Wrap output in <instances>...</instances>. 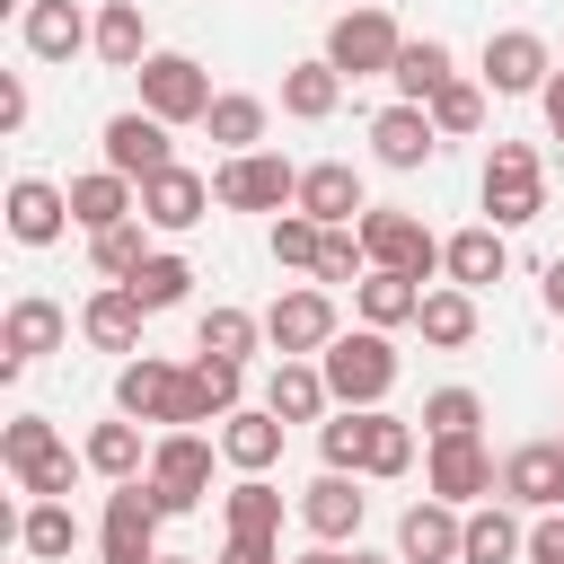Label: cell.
I'll list each match as a JSON object with an SVG mask.
<instances>
[{
    "label": "cell",
    "instance_id": "6da1fadb",
    "mask_svg": "<svg viewBox=\"0 0 564 564\" xmlns=\"http://www.w3.org/2000/svg\"><path fill=\"white\" fill-rule=\"evenodd\" d=\"M317 370H326V388H335V405H388V388H397V344H388V326H352V335H335L326 352H317Z\"/></svg>",
    "mask_w": 564,
    "mask_h": 564
},
{
    "label": "cell",
    "instance_id": "7a4b0ae2",
    "mask_svg": "<svg viewBox=\"0 0 564 564\" xmlns=\"http://www.w3.org/2000/svg\"><path fill=\"white\" fill-rule=\"evenodd\" d=\"M115 414L159 423V432H203V423H194V379H185L176 361H159V352H132V361L115 370Z\"/></svg>",
    "mask_w": 564,
    "mask_h": 564
},
{
    "label": "cell",
    "instance_id": "3957f363",
    "mask_svg": "<svg viewBox=\"0 0 564 564\" xmlns=\"http://www.w3.org/2000/svg\"><path fill=\"white\" fill-rule=\"evenodd\" d=\"M476 194H485V220H494V229H529V220L546 212V167H538V150H529V141H494Z\"/></svg>",
    "mask_w": 564,
    "mask_h": 564
},
{
    "label": "cell",
    "instance_id": "277c9868",
    "mask_svg": "<svg viewBox=\"0 0 564 564\" xmlns=\"http://www.w3.org/2000/svg\"><path fill=\"white\" fill-rule=\"evenodd\" d=\"M397 53H405V26H397L379 0H361V9H344V18L326 26V62H335L344 79H388Z\"/></svg>",
    "mask_w": 564,
    "mask_h": 564
},
{
    "label": "cell",
    "instance_id": "5b68a950",
    "mask_svg": "<svg viewBox=\"0 0 564 564\" xmlns=\"http://www.w3.org/2000/svg\"><path fill=\"white\" fill-rule=\"evenodd\" d=\"M212 203L220 212H291L300 203V167L282 150H238L212 167Z\"/></svg>",
    "mask_w": 564,
    "mask_h": 564
},
{
    "label": "cell",
    "instance_id": "8992f818",
    "mask_svg": "<svg viewBox=\"0 0 564 564\" xmlns=\"http://www.w3.org/2000/svg\"><path fill=\"white\" fill-rule=\"evenodd\" d=\"M212 449H220V441H203V432H159V441H150L141 485H150V502H159L167 520L194 511V502L212 494Z\"/></svg>",
    "mask_w": 564,
    "mask_h": 564
},
{
    "label": "cell",
    "instance_id": "52a82bcc",
    "mask_svg": "<svg viewBox=\"0 0 564 564\" xmlns=\"http://www.w3.org/2000/svg\"><path fill=\"white\" fill-rule=\"evenodd\" d=\"M159 502H150V485L132 476V485H115L106 494V511H97V564H159Z\"/></svg>",
    "mask_w": 564,
    "mask_h": 564
},
{
    "label": "cell",
    "instance_id": "ba28073f",
    "mask_svg": "<svg viewBox=\"0 0 564 564\" xmlns=\"http://www.w3.org/2000/svg\"><path fill=\"white\" fill-rule=\"evenodd\" d=\"M132 79H141V106H150L159 123H203V115H212V97H220V88H212V70H203L194 53H150Z\"/></svg>",
    "mask_w": 564,
    "mask_h": 564
},
{
    "label": "cell",
    "instance_id": "9c48e42d",
    "mask_svg": "<svg viewBox=\"0 0 564 564\" xmlns=\"http://www.w3.org/2000/svg\"><path fill=\"white\" fill-rule=\"evenodd\" d=\"M361 247H370V264H388V273H414V282L441 273V238H432L414 212H397V203H370V212H361Z\"/></svg>",
    "mask_w": 564,
    "mask_h": 564
},
{
    "label": "cell",
    "instance_id": "30bf717a",
    "mask_svg": "<svg viewBox=\"0 0 564 564\" xmlns=\"http://www.w3.org/2000/svg\"><path fill=\"white\" fill-rule=\"evenodd\" d=\"M502 485V467H494V449L476 441V432H458V441H423V494H441V502H485Z\"/></svg>",
    "mask_w": 564,
    "mask_h": 564
},
{
    "label": "cell",
    "instance_id": "8fae6325",
    "mask_svg": "<svg viewBox=\"0 0 564 564\" xmlns=\"http://www.w3.org/2000/svg\"><path fill=\"white\" fill-rule=\"evenodd\" d=\"M476 79H485L494 97H538V88L555 79V53H546V35H529V26H494Z\"/></svg>",
    "mask_w": 564,
    "mask_h": 564
},
{
    "label": "cell",
    "instance_id": "7c38bea8",
    "mask_svg": "<svg viewBox=\"0 0 564 564\" xmlns=\"http://www.w3.org/2000/svg\"><path fill=\"white\" fill-rule=\"evenodd\" d=\"M344 326H335V300H326V282H291L273 308H264V344L273 352H326Z\"/></svg>",
    "mask_w": 564,
    "mask_h": 564
},
{
    "label": "cell",
    "instance_id": "4fadbf2b",
    "mask_svg": "<svg viewBox=\"0 0 564 564\" xmlns=\"http://www.w3.org/2000/svg\"><path fill=\"white\" fill-rule=\"evenodd\" d=\"M62 344H70V317H62V300H44V291L9 300V317H0V379H18L26 361H44V352H62Z\"/></svg>",
    "mask_w": 564,
    "mask_h": 564
},
{
    "label": "cell",
    "instance_id": "5bb4252c",
    "mask_svg": "<svg viewBox=\"0 0 564 564\" xmlns=\"http://www.w3.org/2000/svg\"><path fill=\"white\" fill-rule=\"evenodd\" d=\"M167 132H176V123H159L150 106H123V115H106V132H97V150H106V167H123V176L141 185V176H159V167H176V150H167Z\"/></svg>",
    "mask_w": 564,
    "mask_h": 564
},
{
    "label": "cell",
    "instance_id": "9a60e30c",
    "mask_svg": "<svg viewBox=\"0 0 564 564\" xmlns=\"http://www.w3.org/2000/svg\"><path fill=\"white\" fill-rule=\"evenodd\" d=\"M0 220H9L18 247H53L62 229H79V220H70V185H53V176H9Z\"/></svg>",
    "mask_w": 564,
    "mask_h": 564
},
{
    "label": "cell",
    "instance_id": "2e32d148",
    "mask_svg": "<svg viewBox=\"0 0 564 564\" xmlns=\"http://www.w3.org/2000/svg\"><path fill=\"white\" fill-rule=\"evenodd\" d=\"M361 511H370V494H361V476H344V467H317V476L300 485V529L326 538V546L361 538Z\"/></svg>",
    "mask_w": 564,
    "mask_h": 564
},
{
    "label": "cell",
    "instance_id": "e0dca14e",
    "mask_svg": "<svg viewBox=\"0 0 564 564\" xmlns=\"http://www.w3.org/2000/svg\"><path fill=\"white\" fill-rule=\"evenodd\" d=\"M18 35H26L35 62H79V53H97V18H88L79 0H26V9H18Z\"/></svg>",
    "mask_w": 564,
    "mask_h": 564
},
{
    "label": "cell",
    "instance_id": "ac0fdd59",
    "mask_svg": "<svg viewBox=\"0 0 564 564\" xmlns=\"http://www.w3.org/2000/svg\"><path fill=\"white\" fill-rule=\"evenodd\" d=\"M432 150H441V123H432V106H379L370 115V159L379 167H397V176H414V167H432Z\"/></svg>",
    "mask_w": 564,
    "mask_h": 564
},
{
    "label": "cell",
    "instance_id": "d6986e66",
    "mask_svg": "<svg viewBox=\"0 0 564 564\" xmlns=\"http://www.w3.org/2000/svg\"><path fill=\"white\" fill-rule=\"evenodd\" d=\"M502 502H520V511H555L564 502V441H520L511 458H502V485H494Z\"/></svg>",
    "mask_w": 564,
    "mask_h": 564
},
{
    "label": "cell",
    "instance_id": "ffe728a7",
    "mask_svg": "<svg viewBox=\"0 0 564 564\" xmlns=\"http://www.w3.org/2000/svg\"><path fill=\"white\" fill-rule=\"evenodd\" d=\"M458 538H467V511L441 502V494L405 502V520H397V555L405 564H458Z\"/></svg>",
    "mask_w": 564,
    "mask_h": 564
},
{
    "label": "cell",
    "instance_id": "44dd1931",
    "mask_svg": "<svg viewBox=\"0 0 564 564\" xmlns=\"http://www.w3.org/2000/svg\"><path fill=\"white\" fill-rule=\"evenodd\" d=\"M203 212H212V176H194V167H159V176H141V220H150V229L185 238Z\"/></svg>",
    "mask_w": 564,
    "mask_h": 564
},
{
    "label": "cell",
    "instance_id": "7402d4cb",
    "mask_svg": "<svg viewBox=\"0 0 564 564\" xmlns=\"http://www.w3.org/2000/svg\"><path fill=\"white\" fill-rule=\"evenodd\" d=\"M264 405H273L282 423H326V405H335V388H326V370H317V352H273V379H264Z\"/></svg>",
    "mask_w": 564,
    "mask_h": 564
},
{
    "label": "cell",
    "instance_id": "603a6c76",
    "mask_svg": "<svg viewBox=\"0 0 564 564\" xmlns=\"http://www.w3.org/2000/svg\"><path fill=\"white\" fill-rule=\"evenodd\" d=\"M529 555V520L520 502H467V538H458V564H520Z\"/></svg>",
    "mask_w": 564,
    "mask_h": 564
},
{
    "label": "cell",
    "instance_id": "cb8c5ba5",
    "mask_svg": "<svg viewBox=\"0 0 564 564\" xmlns=\"http://www.w3.org/2000/svg\"><path fill=\"white\" fill-rule=\"evenodd\" d=\"M70 220L97 238V229H115V220H141V185L123 176V167H88V176H70Z\"/></svg>",
    "mask_w": 564,
    "mask_h": 564
},
{
    "label": "cell",
    "instance_id": "d4e9b609",
    "mask_svg": "<svg viewBox=\"0 0 564 564\" xmlns=\"http://www.w3.org/2000/svg\"><path fill=\"white\" fill-rule=\"evenodd\" d=\"M441 273H449L458 291H485V282H502V273H511V238H502L494 220H476V229L441 238Z\"/></svg>",
    "mask_w": 564,
    "mask_h": 564
},
{
    "label": "cell",
    "instance_id": "484cf974",
    "mask_svg": "<svg viewBox=\"0 0 564 564\" xmlns=\"http://www.w3.org/2000/svg\"><path fill=\"white\" fill-rule=\"evenodd\" d=\"M282 432H291V423H282L273 405H238V414H229L212 441H220V458H229L238 476H264V467L282 458Z\"/></svg>",
    "mask_w": 564,
    "mask_h": 564
},
{
    "label": "cell",
    "instance_id": "4316f807",
    "mask_svg": "<svg viewBox=\"0 0 564 564\" xmlns=\"http://www.w3.org/2000/svg\"><path fill=\"white\" fill-rule=\"evenodd\" d=\"M300 212L326 220V229H352L370 203H361V176H352L344 159H317V167H300Z\"/></svg>",
    "mask_w": 564,
    "mask_h": 564
},
{
    "label": "cell",
    "instance_id": "83f0119b",
    "mask_svg": "<svg viewBox=\"0 0 564 564\" xmlns=\"http://www.w3.org/2000/svg\"><path fill=\"white\" fill-rule=\"evenodd\" d=\"M423 291H432V282L370 264V273L352 282V308H361V326H388V335H397V326H414V317H423Z\"/></svg>",
    "mask_w": 564,
    "mask_h": 564
},
{
    "label": "cell",
    "instance_id": "f1b7e54d",
    "mask_svg": "<svg viewBox=\"0 0 564 564\" xmlns=\"http://www.w3.org/2000/svg\"><path fill=\"white\" fill-rule=\"evenodd\" d=\"M141 317H150V308H141L123 282H106V291H88V308H79V335H88L97 352H123V361H132V352H141Z\"/></svg>",
    "mask_w": 564,
    "mask_h": 564
},
{
    "label": "cell",
    "instance_id": "f546056e",
    "mask_svg": "<svg viewBox=\"0 0 564 564\" xmlns=\"http://www.w3.org/2000/svg\"><path fill=\"white\" fill-rule=\"evenodd\" d=\"M79 458H88V476H106V485H132V476L150 467V441H141V423H132V414H115V423H88Z\"/></svg>",
    "mask_w": 564,
    "mask_h": 564
},
{
    "label": "cell",
    "instance_id": "4dcf8cb0",
    "mask_svg": "<svg viewBox=\"0 0 564 564\" xmlns=\"http://www.w3.org/2000/svg\"><path fill=\"white\" fill-rule=\"evenodd\" d=\"M388 79H397V97H405V106H432V97L458 79V53H449L441 35H405V53H397V70H388Z\"/></svg>",
    "mask_w": 564,
    "mask_h": 564
},
{
    "label": "cell",
    "instance_id": "1f68e13d",
    "mask_svg": "<svg viewBox=\"0 0 564 564\" xmlns=\"http://www.w3.org/2000/svg\"><path fill=\"white\" fill-rule=\"evenodd\" d=\"M185 379H194V423H229L247 405V361H229V352H194Z\"/></svg>",
    "mask_w": 564,
    "mask_h": 564
},
{
    "label": "cell",
    "instance_id": "d6a6232c",
    "mask_svg": "<svg viewBox=\"0 0 564 564\" xmlns=\"http://www.w3.org/2000/svg\"><path fill=\"white\" fill-rule=\"evenodd\" d=\"M18 546H26L35 564H70V555H79V511H70L62 494L26 502V511H18Z\"/></svg>",
    "mask_w": 564,
    "mask_h": 564
},
{
    "label": "cell",
    "instance_id": "836d02e7",
    "mask_svg": "<svg viewBox=\"0 0 564 564\" xmlns=\"http://www.w3.org/2000/svg\"><path fill=\"white\" fill-rule=\"evenodd\" d=\"M159 44H150V18H141V0H106L97 9V62L106 70H141Z\"/></svg>",
    "mask_w": 564,
    "mask_h": 564
},
{
    "label": "cell",
    "instance_id": "e575fe53",
    "mask_svg": "<svg viewBox=\"0 0 564 564\" xmlns=\"http://www.w3.org/2000/svg\"><path fill=\"white\" fill-rule=\"evenodd\" d=\"M335 106H344V70H335L326 53H317V62H291V70H282V115H291V123H326Z\"/></svg>",
    "mask_w": 564,
    "mask_h": 564
},
{
    "label": "cell",
    "instance_id": "d590c367",
    "mask_svg": "<svg viewBox=\"0 0 564 564\" xmlns=\"http://www.w3.org/2000/svg\"><path fill=\"white\" fill-rule=\"evenodd\" d=\"M264 123H273V106L264 97H247V88H220L212 97V115H203V132L238 159V150H264Z\"/></svg>",
    "mask_w": 564,
    "mask_h": 564
},
{
    "label": "cell",
    "instance_id": "8d00e7d4",
    "mask_svg": "<svg viewBox=\"0 0 564 564\" xmlns=\"http://www.w3.org/2000/svg\"><path fill=\"white\" fill-rule=\"evenodd\" d=\"M423 344L432 352H467L476 344V291H458V282H441V291H423Z\"/></svg>",
    "mask_w": 564,
    "mask_h": 564
},
{
    "label": "cell",
    "instance_id": "74e56055",
    "mask_svg": "<svg viewBox=\"0 0 564 564\" xmlns=\"http://www.w3.org/2000/svg\"><path fill=\"white\" fill-rule=\"evenodd\" d=\"M220 529H229V538H282V494H273L264 476H238V485L220 494Z\"/></svg>",
    "mask_w": 564,
    "mask_h": 564
},
{
    "label": "cell",
    "instance_id": "f35d334b",
    "mask_svg": "<svg viewBox=\"0 0 564 564\" xmlns=\"http://www.w3.org/2000/svg\"><path fill=\"white\" fill-rule=\"evenodd\" d=\"M256 344H264V317H247V308H229V300H212L203 326H194V352H229V361H247Z\"/></svg>",
    "mask_w": 564,
    "mask_h": 564
},
{
    "label": "cell",
    "instance_id": "ab89813d",
    "mask_svg": "<svg viewBox=\"0 0 564 564\" xmlns=\"http://www.w3.org/2000/svg\"><path fill=\"white\" fill-rule=\"evenodd\" d=\"M317 458L344 467V476H361V458H370V405H335L317 423Z\"/></svg>",
    "mask_w": 564,
    "mask_h": 564
},
{
    "label": "cell",
    "instance_id": "60d3db41",
    "mask_svg": "<svg viewBox=\"0 0 564 564\" xmlns=\"http://www.w3.org/2000/svg\"><path fill=\"white\" fill-rule=\"evenodd\" d=\"M123 291H132V300H141V308L159 317V308H176V300L194 291V264H185V256H167V247H150V264H141V273H132Z\"/></svg>",
    "mask_w": 564,
    "mask_h": 564
},
{
    "label": "cell",
    "instance_id": "b9f144b4",
    "mask_svg": "<svg viewBox=\"0 0 564 564\" xmlns=\"http://www.w3.org/2000/svg\"><path fill=\"white\" fill-rule=\"evenodd\" d=\"M317 247H326V220H308L300 203L273 212V264L282 273H317Z\"/></svg>",
    "mask_w": 564,
    "mask_h": 564
},
{
    "label": "cell",
    "instance_id": "7bdbcfd3",
    "mask_svg": "<svg viewBox=\"0 0 564 564\" xmlns=\"http://www.w3.org/2000/svg\"><path fill=\"white\" fill-rule=\"evenodd\" d=\"M141 229H150V220H115V229H97V238H88V264H97L106 282H132V273L150 264V247H141Z\"/></svg>",
    "mask_w": 564,
    "mask_h": 564
},
{
    "label": "cell",
    "instance_id": "ee69618b",
    "mask_svg": "<svg viewBox=\"0 0 564 564\" xmlns=\"http://www.w3.org/2000/svg\"><path fill=\"white\" fill-rule=\"evenodd\" d=\"M414 423H423V441H458V432L485 423V397H476V388H432Z\"/></svg>",
    "mask_w": 564,
    "mask_h": 564
},
{
    "label": "cell",
    "instance_id": "f6af8a7d",
    "mask_svg": "<svg viewBox=\"0 0 564 564\" xmlns=\"http://www.w3.org/2000/svg\"><path fill=\"white\" fill-rule=\"evenodd\" d=\"M53 449H62V432H53L44 414H9V423H0V467H9V476H26V467H44Z\"/></svg>",
    "mask_w": 564,
    "mask_h": 564
},
{
    "label": "cell",
    "instance_id": "bcb514c9",
    "mask_svg": "<svg viewBox=\"0 0 564 564\" xmlns=\"http://www.w3.org/2000/svg\"><path fill=\"white\" fill-rule=\"evenodd\" d=\"M405 467H414V423L388 414V405H370V458H361V476H405Z\"/></svg>",
    "mask_w": 564,
    "mask_h": 564
},
{
    "label": "cell",
    "instance_id": "7dc6e473",
    "mask_svg": "<svg viewBox=\"0 0 564 564\" xmlns=\"http://www.w3.org/2000/svg\"><path fill=\"white\" fill-rule=\"evenodd\" d=\"M432 123H441V141H467V132L485 123V79H449V88L432 97Z\"/></svg>",
    "mask_w": 564,
    "mask_h": 564
},
{
    "label": "cell",
    "instance_id": "c3c4849f",
    "mask_svg": "<svg viewBox=\"0 0 564 564\" xmlns=\"http://www.w3.org/2000/svg\"><path fill=\"white\" fill-rule=\"evenodd\" d=\"M361 273H370L361 220H352V229H326V247H317V273H308V282H326V291H335V282H361Z\"/></svg>",
    "mask_w": 564,
    "mask_h": 564
},
{
    "label": "cell",
    "instance_id": "681fc988",
    "mask_svg": "<svg viewBox=\"0 0 564 564\" xmlns=\"http://www.w3.org/2000/svg\"><path fill=\"white\" fill-rule=\"evenodd\" d=\"M79 467H88V458H70V449H53L44 467H26V476H18V494H26V502H44V494H62V502H70V476H79Z\"/></svg>",
    "mask_w": 564,
    "mask_h": 564
},
{
    "label": "cell",
    "instance_id": "f907efd6",
    "mask_svg": "<svg viewBox=\"0 0 564 564\" xmlns=\"http://www.w3.org/2000/svg\"><path fill=\"white\" fill-rule=\"evenodd\" d=\"M529 564H564V502L529 520Z\"/></svg>",
    "mask_w": 564,
    "mask_h": 564
},
{
    "label": "cell",
    "instance_id": "816d5d0a",
    "mask_svg": "<svg viewBox=\"0 0 564 564\" xmlns=\"http://www.w3.org/2000/svg\"><path fill=\"white\" fill-rule=\"evenodd\" d=\"M212 564H282V538H220Z\"/></svg>",
    "mask_w": 564,
    "mask_h": 564
},
{
    "label": "cell",
    "instance_id": "f5cc1de1",
    "mask_svg": "<svg viewBox=\"0 0 564 564\" xmlns=\"http://www.w3.org/2000/svg\"><path fill=\"white\" fill-rule=\"evenodd\" d=\"M0 132H26V79L0 70Z\"/></svg>",
    "mask_w": 564,
    "mask_h": 564
},
{
    "label": "cell",
    "instance_id": "db71d44e",
    "mask_svg": "<svg viewBox=\"0 0 564 564\" xmlns=\"http://www.w3.org/2000/svg\"><path fill=\"white\" fill-rule=\"evenodd\" d=\"M538 106H546V132H555V141H564V70H555V79H546V88H538Z\"/></svg>",
    "mask_w": 564,
    "mask_h": 564
},
{
    "label": "cell",
    "instance_id": "11a10c76",
    "mask_svg": "<svg viewBox=\"0 0 564 564\" xmlns=\"http://www.w3.org/2000/svg\"><path fill=\"white\" fill-rule=\"evenodd\" d=\"M538 300H546V308H555V317H564V256H555V264H546V273H538Z\"/></svg>",
    "mask_w": 564,
    "mask_h": 564
},
{
    "label": "cell",
    "instance_id": "9f6ffc18",
    "mask_svg": "<svg viewBox=\"0 0 564 564\" xmlns=\"http://www.w3.org/2000/svg\"><path fill=\"white\" fill-rule=\"evenodd\" d=\"M291 564H352V546H326V538H317V546H308V555H291Z\"/></svg>",
    "mask_w": 564,
    "mask_h": 564
},
{
    "label": "cell",
    "instance_id": "6f0895ef",
    "mask_svg": "<svg viewBox=\"0 0 564 564\" xmlns=\"http://www.w3.org/2000/svg\"><path fill=\"white\" fill-rule=\"evenodd\" d=\"M352 564H405V555H370V546H352Z\"/></svg>",
    "mask_w": 564,
    "mask_h": 564
},
{
    "label": "cell",
    "instance_id": "680465c9",
    "mask_svg": "<svg viewBox=\"0 0 564 564\" xmlns=\"http://www.w3.org/2000/svg\"><path fill=\"white\" fill-rule=\"evenodd\" d=\"M159 564H194V555H159Z\"/></svg>",
    "mask_w": 564,
    "mask_h": 564
}]
</instances>
